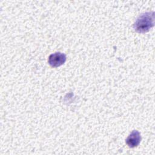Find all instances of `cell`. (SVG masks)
Here are the masks:
<instances>
[{"label":"cell","instance_id":"6da1fadb","mask_svg":"<svg viewBox=\"0 0 155 155\" xmlns=\"http://www.w3.org/2000/svg\"><path fill=\"white\" fill-rule=\"evenodd\" d=\"M154 25V13L146 12L140 15L136 20L133 27L136 31L144 33L148 31Z\"/></svg>","mask_w":155,"mask_h":155},{"label":"cell","instance_id":"7a4b0ae2","mask_svg":"<svg viewBox=\"0 0 155 155\" xmlns=\"http://www.w3.org/2000/svg\"><path fill=\"white\" fill-rule=\"evenodd\" d=\"M66 55L61 52H56L50 54L48 57V63L53 67H58L65 63Z\"/></svg>","mask_w":155,"mask_h":155},{"label":"cell","instance_id":"3957f363","mask_svg":"<svg viewBox=\"0 0 155 155\" xmlns=\"http://www.w3.org/2000/svg\"><path fill=\"white\" fill-rule=\"evenodd\" d=\"M141 140V136L137 130H133L126 139V143L130 148L138 146Z\"/></svg>","mask_w":155,"mask_h":155}]
</instances>
